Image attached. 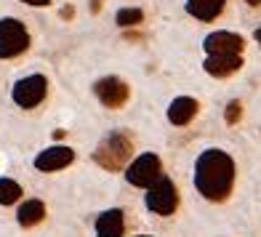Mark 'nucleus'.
I'll return each instance as SVG.
<instances>
[{"instance_id":"20","label":"nucleus","mask_w":261,"mask_h":237,"mask_svg":"<svg viewBox=\"0 0 261 237\" xmlns=\"http://www.w3.org/2000/svg\"><path fill=\"white\" fill-rule=\"evenodd\" d=\"M91 11H93V14H99V11H101V0H91Z\"/></svg>"},{"instance_id":"6","label":"nucleus","mask_w":261,"mask_h":237,"mask_svg":"<svg viewBox=\"0 0 261 237\" xmlns=\"http://www.w3.org/2000/svg\"><path fill=\"white\" fill-rule=\"evenodd\" d=\"M45 93H48V80L43 75H27L14 86V101L21 110H32L45 99Z\"/></svg>"},{"instance_id":"13","label":"nucleus","mask_w":261,"mask_h":237,"mask_svg":"<svg viewBox=\"0 0 261 237\" xmlns=\"http://www.w3.org/2000/svg\"><path fill=\"white\" fill-rule=\"evenodd\" d=\"M43 219H45V203L38 200V197L24 200V203L19 205V210H16V221H19V227H24V229L38 227Z\"/></svg>"},{"instance_id":"17","label":"nucleus","mask_w":261,"mask_h":237,"mask_svg":"<svg viewBox=\"0 0 261 237\" xmlns=\"http://www.w3.org/2000/svg\"><path fill=\"white\" fill-rule=\"evenodd\" d=\"M243 117V104H240V99H232L229 104H227V112H224V120H227L229 125H234L237 120Z\"/></svg>"},{"instance_id":"23","label":"nucleus","mask_w":261,"mask_h":237,"mask_svg":"<svg viewBox=\"0 0 261 237\" xmlns=\"http://www.w3.org/2000/svg\"><path fill=\"white\" fill-rule=\"evenodd\" d=\"M136 237H152V234H136Z\"/></svg>"},{"instance_id":"5","label":"nucleus","mask_w":261,"mask_h":237,"mask_svg":"<svg viewBox=\"0 0 261 237\" xmlns=\"http://www.w3.org/2000/svg\"><path fill=\"white\" fill-rule=\"evenodd\" d=\"M160 176H163V163H160V157L152 155V152H147V155H139L134 163L128 165L125 181H128L130 187L149 189L152 184L160 179Z\"/></svg>"},{"instance_id":"21","label":"nucleus","mask_w":261,"mask_h":237,"mask_svg":"<svg viewBox=\"0 0 261 237\" xmlns=\"http://www.w3.org/2000/svg\"><path fill=\"white\" fill-rule=\"evenodd\" d=\"M245 3L251 6V8H258V6H261V0H245Z\"/></svg>"},{"instance_id":"22","label":"nucleus","mask_w":261,"mask_h":237,"mask_svg":"<svg viewBox=\"0 0 261 237\" xmlns=\"http://www.w3.org/2000/svg\"><path fill=\"white\" fill-rule=\"evenodd\" d=\"M253 38H256V40H258V45H261V24L256 27V32H253Z\"/></svg>"},{"instance_id":"15","label":"nucleus","mask_w":261,"mask_h":237,"mask_svg":"<svg viewBox=\"0 0 261 237\" xmlns=\"http://www.w3.org/2000/svg\"><path fill=\"white\" fill-rule=\"evenodd\" d=\"M21 187L14 179H0V205H14L21 200Z\"/></svg>"},{"instance_id":"7","label":"nucleus","mask_w":261,"mask_h":237,"mask_svg":"<svg viewBox=\"0 0 261 237\" xmlns=\"http://www.w3.org/2000/svg\"><path fill=\"white\" fill-rule=\"evenodd\" d=\"M93 93L99 96V101L104 107H110V110H117V107H123L130 96V88H128V83L120 80V77H115V75H107L101 80L93 83Z\"/></svg>"},{"instance_id":"14","label":"nucleus","mask_w":261,"mask_h":237,"mask_svg":"<svg viewBox=\"0 0 261 237\" xmlns=\"http://www.w3.org/2000/svg\"><path fill=\"white\" fill-rule=\"evenodd\" d=\"M224 3L227 0H187V14H192L200 21H213L216 16H221Z\"/></svg>"},{"instance_id":"18","label":"nucleus","mask_w":261,"mask_h":237,"mask_svg":"<svg viewBox=\"0 0 261 237\" xmlns=\"http://www.w3.org/2000/svg\"><path fill=\"white\" fill-rule=\"evenodd\" d=\"M21 3H27V6H32V8H43V6H48L51 0H21Z\"/></svg>"},{"instance_id":"4","label":"nucleus","mask_w":261,"mask_h":237,"mask_svg":"<svg viewBox=\"0 0 261 237\" xmlns=\"http://www.w3.org/2000/svg\"><path fill=\"white\" fill-rule=\"evenodd\" d=\"M147 208L158 216H173L176 208H179V189L168 179V176H160V179L147 189Z\"/></svg>"},{"instance_id":"9","label":"nucleus","mask_w":261,"mask_h":237,"mask_svg":"<svg viewBox=\"0 0 261 237\" xmlns=\"http://www.w3.org/2000/svg\"><path fill=\"white\" fill-rule=\"evenodd\" d=\"M75 160V152L69 147H62V144H54L48 149H43L38 157H35V168L40 173H54V171H62L67 168L69 163Z\"/></svg>"},{"instance_id":"16","label":"nucleus","mask_w":261,"mask_h":237,"mask_svg":"<svg viewBox=\"0 0 261 237\" xmlns=\"http://www.w3.org/2000/svg\"><path fill=\"white\" fill-rule=\"evenodd\" d=\"M117 27H123V30H130V27H139L141 21H144V11L141 8H120L117 11Z\"/></svg>"},{"instance_id":"12","label":"nucleus","mask_w":261,"mask_h":237,"mask_svg":"<svg viewBox=\"0 0 261 237\" xmlns=\"http://www.w3.org/2000/svg\"><path fill=\"white\" fill-rule=\"evenodd\" d=\"M203 67H205V72L213 75V77H229V75H234L237 69L243 67V56H234V54L208 56Z\"/></svg>"},{"instance_id":"10","label":"nucleus","mask_w":261,"mask_h":237,"mask_svg":"<svg viewBox=\"0 0 261 237\" xmlns=\"http://www.w3.org/2000/svg\"><path fill=\"white\" fill-rule=\"evenodd\" d=\"M125 234V216L120 208H110L96 219V237H123Z\"/></svg>"},{"instance_id":"11","label":"nucleus","mask_w":261,"mask_h":237,"mask_svg":"<svg viewBox=\"0 0 261 237\" xmlns=\"http://www.w3.org/2000/svg\"><path fill=\"white\" fill-rule=\"evenodd\" d=\"M197 110H200L197 99H192V96H176V99L168 104V120H171L173 125H187V123L195 120Z\"/></svg>"},{"instance_id":"1","label":"nucleus","mask_w":261,"mask_h":237,"mask_svg":"<svg viewBox=\"0 0 261 237\" xmlns=\"http://www.w3.org/2000/svg\"><path fill=\"white\" fill-rule=\"evenodd\" d=\"M237 165L224 149H205L195 160V189L208 203H224L232 195Z\"/></svg>"},{"instance_id":"8","label":"nucleus","mask_w":261,"mask_h":237,"mask_svg":"<svg viewBox=\"0 0 261 237\" xmlns=\"http://www.w3.org/2000/svg\"><path fill=\"white\" fill-rule=\"evenodd\" d=\"M203 48L208 51V56H221V54H234V56H243L245 40H243V35H237V32L219 30V32H211L208 38L203 40Z\"/></svg>"},{"instance_id":"19","label":"nucleus","mask_w":261,"mask_h":237,"mask_svg":"<svg viewBox=\"0 0 261 237\" xmlns=\"http://www.w3.org/2000/svg\"><path fill=\"white\" fill-rule=\"evenodd\" d=\"M59 14H62V19H72V16H75V8H72V6H64Z\"/></svg>"},{"instance_id":"3","label":"nucleus","mask_w":261,"mask_h":237,"mask_svg":"<svg viewBox=\"0 0 261 237\" xmlns=\"http://www.w3.org/2000/svg\"><path fill=\"white\" fill-rule=\"evenodd\" d=\"M30 48V32L19 19H0V59H16Z\"/></svg>"},{"instance_id":"2","label":"nucleus","mask_w":261,"mask_h":237,"mask_svg":"<svg viewBox=\"0 0 261 237\" xmlns=\"http://www.w3.org/2000/svg\"><path fill=\"white\" fill-rule=\"evenodd\" d=\"M130 155H134V139L125 131H112L99 141V147L93 149V160H96L104 171H123Z\"/></svg>"}]
</instances>
